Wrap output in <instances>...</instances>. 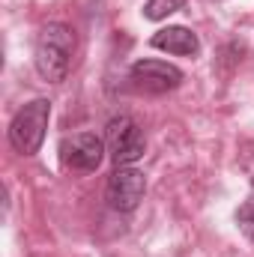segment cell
<instances>
[{
    "label": "cell",
    "instance_id": "7a4b0ae2",
    "mask_svg": "<svg viewBox=\"0 0 254 257\" xmlns=\"http://www.w3.org/2000/svg\"><path fill=\"white\" fill-rule=\"evenodd\" d=\"M48 120H51V102L48 99H33L24 108L15 111V117L9 120V144L21 153V156H33L39 153L45 132H48Z\"/></svg>",
    "mask_w": 254,
    "mask_h": 257
},
{
    "label": "cell",
    "instance_id": "8992f818",
    "mask_svg": "<svg viewBox=\"0 0 254 257\" xmlns=\"http://www.w3.org/2000/svg\"><path fill=\"white\" fill-rule=\"evenodd\" d=\"M129 81L144 93H171L183 84V72L165 60H138L129 69Z\"/></svg>",
    "mask_w": 254,
    "mask_h": 257
},
{
    "label": "cell",
    "instance_id": "6da1fadb",
    "mask_svg": "<svg viewBox=\"0 0 254 257\" xmlns=\"http://www.w3.org/2000/svg\"><path fill=\"white\" fill-rule=\"evenodd\" d=\"M75 51H78V36L69 24H60V21L45 24L36 36V48H33L36 72L48 84H63L72 69Z\"/></svg>",
    "mask_w": 254,
    "mask_h": 257
},
{
    "label": "cell",
    "instance_id": "52a82bcc",
    "mask_svg": "<svg viewBox=\"0 0 254 257\" xmlns=\"http://www.w3.org/2000/svg\"><path fill=\"white\" fill-rule=\"evenodd\" d=\"M150 45L159 48V51L177 54V57H194L200 51V39L189 27H162L159 33H153Z\"/></svg>",
    "mask_w": 254,
    "mask_h": 257
},
{
    "label": "cell",
    "instance_id": "277c9868",
    "mask_svg": "<svg viewBox=\"0 0 254 257\" xmlns=\"http://www.w3.org/2000/svg\"><path fill=\"white\" fill-rule=\"evenodd\" d=\"M108 144L96 132H78L60 141V162L69 171H96L105 159Z\"/></svg>",
    "mask_w": 254,
    "mask_h": 257
},
{
    "label": "cell",
    "instance_id": "3957f363",
    "mask_svg": "<svg viewBox=\"0 0 254 257\" xmlns=\"http://www.w3.org/2000/svg\"><path fill=\"white\" fill-rule=\"evenodd\" d=\"M105 144H108V156H111V162L117 168L135 165L144 156V150H147V138H144L141 126L132 117H126V114H120V117H114L108 123Z\"/></svg>",
    "mask_w": 254,
    "mask_h": 257
},
{
    "label": "cell",
    "instance_id": "30bf717a",
    "mask_svg": "<svg viewBox=\"0 0 254 257\" xmlns=\"http://www.w3.org/2000/svg\"><path fill=\"white\" fill-rule=\"evenodd\" d=\"M251 186H254V177H251Z\"/></svg>",
    "mask_w": 254,
    "mask_h": 257
},
{
    "label": "cell",
    "instance_id": "ba28073f",
    "mask_svg": "<svg viewBox=\"0 0 254 257\" xmlns=\"http://www.w3.org/2000/svg\"><path fill=\"white\" fill-rule=\"evenodd\" d=\"M183 3H186V0H147L144 15H147L150 21H162V18H168L171 12L183 9Z\"/></svg>",
    "mask_w": 254,
    "mask_h": 257
},
{
    "label": "cell",
    "instance_id": "5b68a950",
    "mask_svg": "<svg viewBox=\"0 0 254 257\" xmlns=\"http://www.w3.org/2000/svg\"><path fill=\"white\" fill-rule=\"evenodd\" d=\"M144 192H147V177L132 168V165H123V168H114V174L108 177V186H105V200L111 209L117 212H132L141 200H144Z\"/></svg>",
    "mask_w": 254,
    "mask_h": 257
},
{
    "label": "cell",
    "instance_id": "9c48e42d",
    "mask_svg": "<svg viewBox=\"0 0 254 257\" xmlns=\"http://www.w3.org/2000/svg\"><path fill=\"white\" fill-rule=\"evenodd\" d=\"M236 224H239V230L248 236V242H254V200L242 203V206L236 209Z\"/></svg>",
    "mask_w": 254,
    "mask_h": 257
}]
</instances>
